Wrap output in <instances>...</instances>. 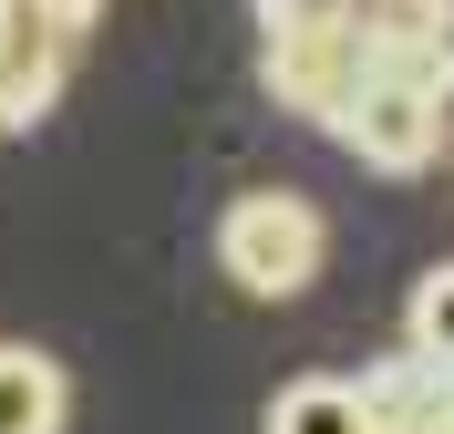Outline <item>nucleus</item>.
I'll list each match as a JSON object with an SVG mask.
<instances>
[{"label":"nucleus","instance_id":"obj_1","mask_svg":"<svg viewBox=\"0 0 454 434\" xmlns=\"http://www.w3.org/2000/svg\"><path fill=\"white\" fill-rule=\"evenodd\" d=\"M331 259V228H320L310 197H289V186H248V197H227L217 217V269L248 300H300Z\"/></svg>","mask_w":454,"mask_h":434},{"label":"nucleus","instance_id":"obj_2","mask_svg":"<svg viewBox=\"0 0 454 434\" xmlns=\"http://www.w3.org/2000/svg\"><path fill=\"white\" fill-rule=\"evenodd\" d=\"M258 83L279 93V114L340 135V114H351L362 83H372V42L351 31V11H340L331 31H279V42H258Z\"/></svg>","mask_w":454,"mask_h":434},{"label":"nucleus","instance_id":"obj_3","mask_svg":"<svg viewBox=\"0 0 454 434\" xmlns=\"http://www.w3.org/2000/svg\"><path fill=\"white\" fill-rule=\"evenodd\" d=\"M340 145H351L372 176H413V166H434V155H444V93L403 83V73H372L362 104L340 114Z\"/></svg>","mask_w":454,"mask_h":434},{"label":"nucleus","instance_id":"obj_4","mask_svg":"<svg viewBox=\"0 0 454 434\" xmlns=\"http://www.w3.org/2000/svg\"><path fill=\"white\" fill-rule=\"evenodd\" d=\"M362 414L372 434H454V373L424 351H382L362 362Z\"/></svg>","mask_w":454,"mask_h":434},{"label":"nucleus","instance_id":"obj_5","mask_svg":"<svg viewBox=\"0 0 454 434\" xmlns=\"http://www.w3.org/2000/svg\"><path fill=\"white\" fill-rule=\"evenodd\" d=\"M62 414H73L62 362L31 342H0V434H62Z\"/></svg>","mask_w":454,"mask_h":434},{"label":"nucleus","instance_id":"obj_6","mask_svg":"<svg viewBox=\"0 0 454 434\" xmlns=\"http://www.w3.org/2000/svg\"><path fill=\"white\" fill-rule=\"evenodd\" d=\"M269 434H372V414H362V383H331V373L289 383L279 404H269Z\"/></svg>","mask_w":454,"mask_h":434},{"label":"nucleus","instance_id":"obj_7","mask_svg":"<svg viewBox=\"0 0 454 434\" xmlns=\"http://www.w3.org/2000/svg\"><path fill=\"white\" fill-rule=\"evenodd\" d=\"M403 351H424V362H444V373H454V259L413 280V311H403Z\"/></svg>","mask_w":454,"mask_h":434},{"label":"nucleus","instance_id":"obj_8","mask_svg":"<svg viewBox=\"0 0 454 434\" xmlns=\"http://www.w3.org/2000/svg\"><path fill=\"white\" fill-rule=\"evenodd\" d=\"M351 0H258V42H279V31H331Z\"/></svg>","mask_w":454,"mask_h":434},{"label":"nucleus","instance_id":"obj_9","mask_svg":"<svg viewBox=\"0 0 454 434\" xmlns=\"http://www.w3.org/2000/svg\"><path fill=\"white\" fill-rule=\"evenodd\" d=\"M42 11H52V21H62V42H83V31H93V11H104V0H42Z\"/></svg>","mask_w":454,"mask_h":434}]
</instances>
